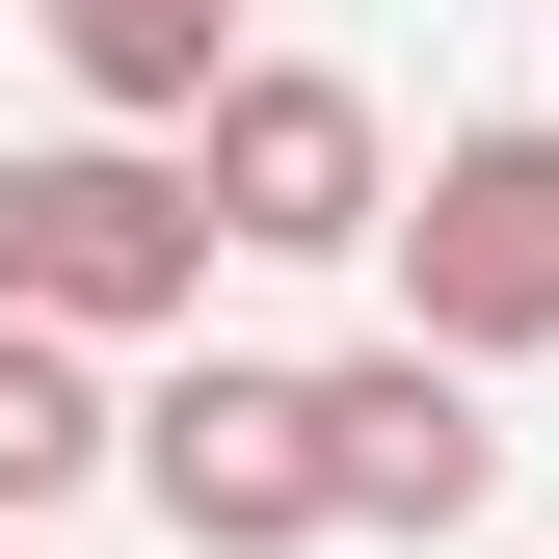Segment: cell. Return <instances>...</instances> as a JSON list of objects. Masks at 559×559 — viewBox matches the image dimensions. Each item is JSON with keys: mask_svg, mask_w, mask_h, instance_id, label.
Wrapping results in <instances>:
<instances>
[{"mask_svg": "<svg viewBox=\"0 0 559 559\" xmlns=\"http://www.w3.org/2000/svg\"><path fill=\"white\" fill-rule=\"evenodd\" d=\"M187 294H214V187H187L160 133H53V160H0V320L160 346Z\"/></svg>", "mask_w": 559, "mask_h": 559, "instance_id": "obj_1", "label": "cell"}, {"mask_svg": "<svg viewBox=\"0 0 559 559\" xmlns=\"http://www.w3.org/2000/svg\"><path fill=\"white\" fill-rule=\"evenodd\" d=\"M400 346H453V373H533L559 346V133H427V187H400Z\"/></svg>", "mask_w": 559, "mask_h": 559, "instance_id": "obj_2", "label": "cell"}, {"mask_svg": "<svg viewBox=\"0 0 559 559\" xmlns=\"http://www.w3.org/2000/svg\"><path fill=\"white\" fill-rule=\"evenodd\" d=\"M187 187H214L240 266H346V240H400V133H373V81H320V53H240L214 133H187Z\"/></svg>", "mask_w": 559, "mask_h": 559, "instance_id": "obj_3", "label": "cell"}, {"mask_svg": "<svg viewBox=\"0 0 559 559\" xmlns=\"http://www.w3.org/2000/svg\"><path fill=\"white\" fill-rule=\"evenodd\" d=\"M133 479H160L187 559H320L346 479H320V373H160L133 400Z\"/></svg>", "mask_w": 559, "mask_h": 559, "instance_id": "obj_4", "label": "cell"}, {"mask_svg": "<svg viewBox=\"0 0 559 559\" xmlns=\"http://www.w3.org/2000/svg\"><path fill=\"white\" fill-rule=\"evenodd\" d=\"M320 479H346V533H479L507 507V427H479L453 346H346L320 373Z\"/></svg>", "mask_w": 559, "mask_h": 559, "instance_id": "obj_5", "label": "cell"}, {"mask_svg": "<svg viewBox=\"0 0 559 559\" xmlns=\"http://www.w3.org/2000/svg\"><path fill=\"white\" fill-rule=\"evenodd\" d=\"M27 27L107 133H214V81H240V0H27Z\"/></svg>", "mask_w": 559, "mask_h": 559, "instance_id": "obj_6", "label": "cell"}, {"mask_svg": "<svg viewBox=\"0 0 559 559\" xmlns=\"http://www.w3.org/2000/svg\"><path fill=\"white\" fill-rule=\"evenodd\" d=\"M133 453V400L81 373V346H53V320H0V533H53V507H81V479Z\"/></svg>", "mask_w": 559, "mask_h": 559, "instance_id": "obj_7", "label": "cell"}, {"mask_svg": "<svg viewBox=\"0 0 559 559\" xmlns=\"http://www.w3.org/2000/svg\"><path fill=\"white\" fill-rule=\"evenodd\" d=\"M0 559H27V533H0Z\"/></svg>", "mask_w": 559, "mask_h": 559, "instance_id": "obj_8", "label": "cell"}]
</instances>
